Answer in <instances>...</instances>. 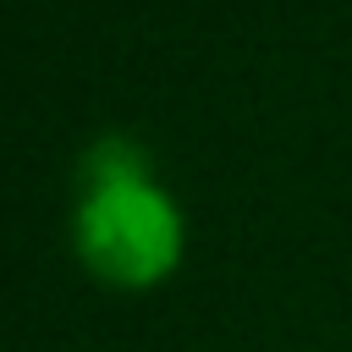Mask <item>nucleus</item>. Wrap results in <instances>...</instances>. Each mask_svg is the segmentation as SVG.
I'll return each instance as SVG.
<instances>
[{
	"label": "nucleus",
	"instance_id": "nucleus-1",
	"mask_svg": "<svg viewBox=\"0 0 352 352\" xmlns=\"http://www.w3.org/2000/svg\"><path fill=\"white\" fill-rule=\"evenodd\" d=\"M82 264L110 286H154L182 258V209L154 182L148 154L126 132H104L82 154V198L72 214Z\"/></svg>",
	"mask_w": 352,
	"mask_h": 352
}]
</instances>
